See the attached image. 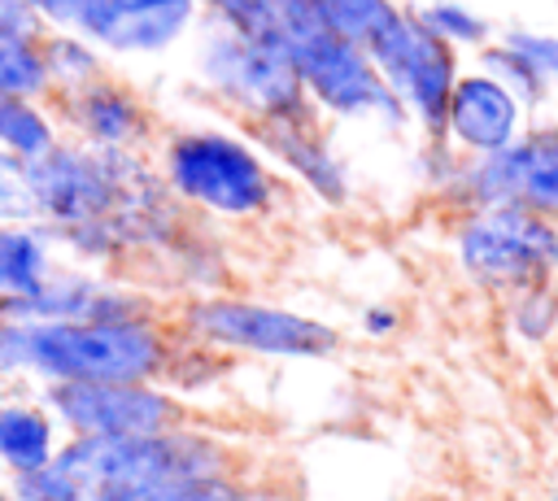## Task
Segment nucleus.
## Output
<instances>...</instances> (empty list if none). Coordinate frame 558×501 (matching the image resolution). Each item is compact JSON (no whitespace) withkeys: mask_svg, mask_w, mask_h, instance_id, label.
<instances>
[{"mask_svg":"<svg viewBox=\"0 0 558 501\" xmlns=\"http://www.w3.org/2000/svg\"><path fill=\"white\" fill-rule=\"evenodd\" d=\"M157 174L183 209L227 222L266 218L279 200L270 157L248 135L222 126H183L166 135Z\"/></svg>","mask_w":558,"mask_h":501,"instance_id":"f03ea898","label":"nucleus"},{"mask_svg":"<svg viewBox=\"0 0 558 501\" xmlns=\"http://www.w3.org/2000/svg\"><path fill=\"white\" fill-rule=\"evenodd\" d=\"M397 327H401V314L392 305H366L362 309V331L371 340H388V335H397Z\"/></svg>","mask_w":558,"mask_h":501,"instance_id":"7c9ffc66","label":"nucleus"},{"mask_svg":"<svg viewBox=\"0 0 558 501\" xmlns=\"http://www.w3.org/2000/svg\"><path fill=\"white\" fill-rule=\"evenodd\" d=\"M506 39H510L514 48H523V52H527V57L541 65V74L549 78V87H558V35L514 26V30H506Z\"/></svg>","mask_w":558,"mask_h":501,"instance_id":"c85d7f7f","label":"nucleus"},{"mask_svg":"<svg viewBox=\"0 0 558 501\" xmlns=\"http://www.w3.org/2000/svg\"><path fill=\"white\" fill-rule=\"evenodd\" d=\"M57 266L61 253L44 222H0V301L39 292Z\"/></svg>","mask_w":558,"mask_h":501,"instance_id":"dca6fc26","label":"nucleus"},{"mask_svg":"<svg viewBox=\"0 0 558 501\" xmlns=\"http://www.w3.org/2000/svg\"><path fill=\"white\" fill-rule=\"evenodd\" d=\"M131 152L135 148H92L83 139H57L44 157L26 161L35 218L48 231L109 218L122 200V174Z\"/></svg>","mask_w":558,"mask_h":501,"instance_id":"6e6552de","label":"nucleus"},{"mask_svg":"<svg viewBox=\"0 0 558 501\" xmlns=\"http://www.w3.org/2000/svg\"><path fill=\"white\" fill-rule=\"evenodd\" d=\"M0 96H26V100H48L52 96L39 39L0 35Z\"/></svg>","mask_w":558,"mask_h":501,"instance_id":"4be33fe9","label":"nucleus"},{"mask_svg":"<svg viewBox=\"0 0 558 501\" xmlns=\"http://www.w3.org/2000/svg\"><path fill=\"white\" fill-rule=\"evenodd\" d=\"M554 292H558V279H554Z\"/></svg>","mask_w":558,"mask_h":501,"instance_id":"f704fd0d","label":"nucleus"},{"mask_svg":"<svg viewBox=\"0 0 558 501\" xmlns=\"http://www.w3.org/2000/svg\"><path fill=\"white\" fill-rule=\"evenodd\" d=\"M0 222H39L35 192L26 179V161L0 148Z\"/></svg>","mask_w":558,"mask_h":501,"instance_id":"cd10ccee","label":"nucleus"},{"mask_svg":"<svg viewBox=\"0 0 558 501\" xmlns=\"http://www.w3.org/2000/svg\"><path fill=\"white\" fill-rule=\"evenodd\" d=\"M196 0H78L70 30L113 57H153L187 35Z\"/></svg>","mask_w":558,"mask_h":501,"instance_id":"9b49d317","label":"nucleus"},{"mask_svg":"<svg viewBox=\"0 0 558 501\" xmlns=\"http://www.w3.org/2000/svg\"><path fill=\"white\" fill-rule=\"evenodd\" d=\"M453 266L488 296H514L558 279V218L523 205L466 209L453 222Z\"/></svg>","mask_w":558,"mask_h":501,"instance_id":"39448f33","label":"nucleus"},{"mask_svg":"<svg viewBox=\"0 0 558 501\" xmlns=\"http://www.w3.org/2000/svg\"><path fill=\"white\" fill-rule=\"evenodd\" d=\"M314 9H318V22L336 35V39H344V44H353V48H371L375 39H379V30L401 13V4L397 0H314Z\"/></svg>","mask_w":558,"mask_h":501,"instance_id":"412c9836","label":"nucleus"},{"mask_svg":"<svg viewBox=\"0 0 558 501\" xmlns=\"http://www.w3.org/2000/svg\"><path fill=\"white\" fill-rule=\"evenodd\" d=\"M480 70L484 74H493L523 109H541L545 100H549V78L541 74V65L523 52V48H514L510 39H501V44H484L480 48Z\"/></svg>","mask_w":558,"mask_h":501,"instance_id":"aec40b11","label":"nucleus"},{"mask_svg":"<svg viewBox=\"0 0 558 501\" xmlns=\"http://www.w3.org/2000/svg\"><path fill=\"white\" fill-rule=\"evenodd\" d=\"M436 39H445L449 48H484L488 44V35H493V26L471 9V4H462V0H427V4H418V9H410Z\"/></svg>","mask_w":558,"mask_h":501,"instance_id":"b1692460","label":"nucleus"},{"mask_svg":"<svg viewBox=\"0 0 558 501\" xmlns=\"http://www.w3.org/2000/svg\"><path fill=\"white\" fill-rule=\"evenodd\" d=\"M201 4L209 9L214 22H222V26L240 30V35L275 44L279 39V17H283L288 0H201Z\"/></svg>","mask_w":558,"mask_h":501,"instance_id":"a878e982","label":"nucleus"},{"mask_svg":"<svg viewBox=\"0 0 558 501\" xmlns=\"http://www.w3.org/2000/svg\"><path fill=\"white\" fill-rule=\"evenodd\" d=\"M0 501H22V497H17L13 488H0Z\"/></svg>","mask_w":558,"mask_h":501,"instance_id":"72a5a7b5","label":"nucleus"},{"mask_svg":"<svg viewBox=\"0 0 558 501\" xmlns=\"http://www.w3.org/2000/svg\"><path fill=\"white\" fill-rule=\"evenodd\" d=\"M65 431L57 427V418L48 414V405L39 396L26 392H4L0 396V466L9 475H26L52 462V453L61 449Z\"/></svg>","mask_w":558,"mask_h":501,"instance_id":"2eb2a0df","label":"nucleus"},{"mask_svg":"<svg viewBox=\"0 0 558 501\" xmlns=\"http://www.w3.org/2000/svg\"><path fill=\"white\" fill-rule=\"evenodd\" d=\"M240 479H144L96 492L92 501H222Z\"/></svg>","mask_w":558,"mask_h":501,"instance_id":"393cba45","label":"nucleus"},{"mask_svg":"<svg viewBox=\"0 0 558 501\" xmlns=\"http://www.w3.org/2000/svg\"><path fill=\"white\" fill-rule=\"evenodd\" d=\"M253 144L270 157V166H283L305 192H314L323 205L344 209L353 187H349V170L344 161L331 152L323 126L314 118L305 122H266V126H248Z\"/></svg>","mask_w":558,"mask_h":501,"instance_id":"4468645a","label":"nucleus"},{"mask_svg":"<svg viewBox=\"0 0 558 501\" xmlns=\"http://www.w3.org/2000/svg\"><path fill=\"white\" fill-rule=\"evenodd\" d=\"M39 401L65 436H157L187 423L183 401L157 379H100V383H48Z\"/></svg>","mask_w":558,"mask_h":501,"instance_id":"9d476101","label":"nucleus"},{"mask_svg":"<svg viewBox=\"0 0 558 501\" xmlns=\"http://www.w3.org/2000/svg\"><path fill=\"white\" fill-rule=\"evenodd\" d=\"M39 48H44V65H48L52 96L78 91V87H87L92 78L105 74L100 48H96L92 39H83L78 30H70V26H52V30L39 39ZM52 96H48V100H52Z\"/></svg>","mask_w":558,"mask_h":501,"instance_id":"6ab92c4d","label":"nucleus"},{"mask_svg":"<svg viewBox=\"0 0 558 501\" xmlns=\"http://www.w3.org/2000/svg\"><path fill=\"white\" fill-rule=\"evenodd\" d=\"M74 9H78V0H44V4H39V13H44L48 26H70Z\"/></svg>","mask_w":558,"mask_h":501,"instance_id":"473e14b6","label":"nucleus"},{"mask_svg":"<svg viewBox=\"0 0 558 501\" xmlns=\"http://www.w3.org/2000/svg\"><path fill=\"white\" fill-rule=\"evenodd\" d=\"M196 70H201V83L222 105H231L248 126L314 118V105L301 87V74L279 44L240 35V30L209 17L205 35H201Z\"/></svg>","mask_w":558,"mask_h":501,"instance_id":"423d86ee","label":"nucleus"},{"mask_svg":"<svg viewBox=\"0 0 558 501\" xmlns=\"http://www.w3.org/2000/svg\"><path fill=\"white\" fill-rule=\"evenodd\" d=\"M52 105H57L52 109L57 122L70 126L74 139H83L92 148H140L153 135V118H148L144 100L109 74L92 78L78 91L52 96Z\"/></svg>","mask_w":558,"mask_h":501,"instance_id":"ddd939ff","label":"nucleus"},{"mask_svg":"<svg viewBox=\"0 0 558 501\" xmlns=\"http://www.w3.org/2000/svg\"><path fill=\"white\" fill-rule=\"evenodd\" d=\"M519 166V205L545 218H558V122L523 126L514 139Z\"/></svg>","mask_w":558,"mask_h":501,"instance_id":"f3484780","label":"nucleus"},{"mask_svg":"<svg viewBox=\"0 0 558 501\" xmlns=\"http://www.w3.org/2000/svg\"><path fill=\"white\" fill-rule=\"evenodd\" d=\"M13 492L22 501H92L87 488L70 471H61L57 462H48L39 471H26V475H13Z\"/></svg>","mask_w":558,"mask_h":501,"instance_id":"bb28decb","label":"nucleus"},{"mask_svg":"<svg viewBox=\"0 0 558 501\" xmlns=\"http://www.w3.org/2000/svg\"><path fill=\"white\" fill-rule=\"evenodd\" d=\"M174 331L192 335L218 353H248L275 362H314L340 349V331L314 314L235 296V292H196L174 309Z\"/></svg>","mask_w":558,"mask_h":501,"instance_id":"20e7f679","label":"nucleus"},{"mask_svg":"<svg viewBox=\"0 0 558 501\" xmlns=\"http://www.w3.org/2000/svg\"><path fill=\"white\" fill-rule=\"evenodd\" d=\"M366 57L379 70V78L388 83V91L401 100L405 118L427 139H445V105H449V91L462 74L458 48L436 39L410 9H401L379 30V39L366 48Z\"/></svg>","mask_w":558,"mask_h":501,"instance_id":"0eeeda50","label":"nucleus"},{"mask_svg":"<svg viewBox=\"0 0 558 501\" xmlns=\"http://www.w3.org/2000/svg\"><path fill=\"white\" fill-rule=\"evenodd\" d=\"M222 501H288L279 488H266V484H235Z\"/></svg>","mask_w":558,"mask_h":501,"instance_id":"2f4dec72","label":"nucleus"},{"mask_svg":"<svg viewBox=\"0 0 558 501\" xmlns=\"http://www.w3.org/2000/svg\"><path fill=\"white\" fill-rule=\"evenodd\" d=\"M292 65L301 74V87L314 105V113L349 118V122H375L379 131H401L410 126L401 100L388 91L371 57L344 39H336L327 26L305 35L292 52Z\"/></svg>","mask_w":558,"mask_h":501,"instance_id":"1a4fd4ad","label":"nucleus"},{"mask_svg":"<svg viewBox=\"0 0 558 501\" xmlns=\"http://www.w3.org/2000/svg\"><path fill=\"white\" fill-rule=\"evenodd\" d=\"M527 126V109L484 70L458 74L445 105V139L462 157H484L514 144Z\"/></svg>","mask_w":558,"mask_h":501,"instance_id":"f8f14e48","label":"nucleus"},{"mask_svg":"<svg viewBox=\"0 0 558 501\" xmlns=\"http://www.w3.org/2000/svg\"><path fill=\"white\" fill-rule=\"evenodd\" d=\"M196 4H201V0H196Z\"/></svg>","mask_w":558,"mask_h":501,"instance_id":"c9c22d12","label":"nucleus"},{"mask_svg":"<svg viewBox=\"0 0 558 501\" xmlns=\"http://www.w3.org/2000/svg\"><path fill=\"white\" fill-rule=\"evenodd\" d=\"M52 26L44 22V13L35 9V0H0V35H17V39H44Z\"/></svg>","mask_w":558,"mask_h":501,"instance_id":"c756f323","label":"nucleus"},{"mask_svg":"<svg viewBox=\"0 0 558 501\" xmlns=\"http://www.w3.org/2000/svg\"><path fill=\"white\" fill-rule=\"evenodd\" d=\"M506 327L514 340L523 344H549L558 335V292L554 283L541 288H523L514 296H506Z\"/></svg>","mask_w":558,"mask_h":501,"instance_id":"5701e85b","label":"nucleus"},{"mask_svg":"<svg viewBox=\"0 0 558 501\" xmlns=\"http://www.w3.org/2000/svg\"><path fill=\"white\" fill-rule=\"evenodd\" d=\"M52 462L70 471L87 497L144 479H235L231 444L187 423L157 436H65Z\"/></svg>","mask_w":558,"mask_h":501,"instance_id":"7ed1b4c3","label":"nucleus"},{"mask_svg":"<svg viewBox=\"0 0 558 501\" xmlns=\"http://www.w3.org/2000/svg\"><path fill=\"white\" fill-rule=\"evenodd\" d=\"M174 331L157 318L122 322H61V318H0V383H100L157 379L166 370Z\"/></svg>","mask_w":558,"mask_h":501,"instance_id":"f257e3e1","label":"nucleus"},{"mask_svg":"<svg viewBox=\"0 0 558 501\" xmlns=\"http://www.w3.org/2000/svg\"><path fill=\"white\" fill-rule=\"evenodd\" d=\"M61 139V122L44 100H26V96H0V148L35 161L44 157L52 144Z\"/></svg>","mask_w":558,"mask_h":501,"instance_id":"a211bd4d","label":"nucleus"}]
</instances>
